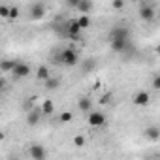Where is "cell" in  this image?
<instances>
[{"label":"cell","mask_w":160,"mask_h":160,"mask_svg":"<svg viewBox=\"0 0 160 160\" xmlns=\"http://www.w3.org/2000/svg\"><path fill=\"white\" fill-rule=\"evenodd\" d=\"M55 64H62V66H75L79 64V53L72 47L68 49H62L58 55H55Z\"/></svg>","instance_id":"6da1fadb"},{"label":"cell","mask_w":160,"mask_h":160,"mask_svg":"<svg viewBox=\"0 0 160 160\" xmlns=\"http://www.w3.org/2000/svg\"><path fill=\"white\" fill-rule=\"evenodd\" d=\"M81 25H79V21L77 19H70L68 21V25H66V36L72 40V42H75V40H79V34H81Z\"/></svg>","instance_id":"7a4b0ae2"},{"label":"cell","mask_w":160,"mask_h":160,"mask_svg":"<svg viewBox=\"0 0 160 160\" xmlns=\"http://www.w3.org/2000/svg\"><path fill=\"white\" fill-rule=\"evenodd\" d=\"M154 13H156L154 4H151V2H139V17H141V21H152Z\"/></svg>","instance_id":"3957f363"},{"label":"cell","mask_w":160,"mask_h":160,"mask_svg":"<svg viewBox=\"0 0 160 160\" xmlns=\"http://www.w3.org/2000/svg\"><path fill=\"white\" fill-rule=\"evenodd\" d=\"M45 12H47V8H45V4H42V2H34V4L28 6V17H30L32 21L42 19V17L45 15Z\"/></svg>","instance_id":"277c9868"},{"label":"cell","mask_w":160,"mask_h":160,"mask_svg":"<svg viewBox=\"0 0 160 160\" xmlns=\"http://www.w3.org/2000/svg\"><path fill=\"white\" fill-rule=\"evenodd\" d=\"M109 40L115 42V40H122V42H130V30L126 27H113L111 32H109Z\"/></svg>","instance_id":"5b68a950"},{"label":"cell","mask_w":160,"mask_h":160,"mask_svg":"<svg viewBox=\"0 0 160 160\" xmlns=\"http://www.w3.org/2000/svg\"><path fill=\"white\" fill-rule=\"evenodd\" d=\"M30 66L27 64V62H23V60H17V64H15V68H13V72H12V75L15 77V79H25V77H28L30 75Z\"/></svg>","instance_id":"8992f818"},{"label":"cell","mask_w":160,"mask_h":160,"mask_svg":"<svg viewBox=\"0 0 160 160\" xmlns=\"http://www.w3.org/2000/svg\"><path fill=\"white\" fill-rule=\"evenodd\" d=\"M87 122H89L91 126H94V128H100V126H106V122H108V117H106L102 111H91V113H89V119H87Z\"/></svg>","instance_id":"52a82bcc"},{"label":"cell","mask_w":160,"mask_h":160,"mask_svg":"<svg viewBox=\"0 0 160 160\" xmlns=\"http://www.w3.org/2000/svg\"><path fill=\"white\" fill-rule=\"evenodd\" d=\"M28 156L32 160H45L47 158V149L40 143H34V145L28 147Z\"/></svg>","instance_id":"ba28073f"},{"label":"cell","mask_w":160,"mask_h":160,"mask_svg":"<svg viewBox=\"0 0 160 160\" xmlns=\"http://www.w3.org/2000/svg\"><path fill=\"white\" fill-rule=\"evenodd\" d=\"M132 102H134V106H138V108H145V106H149V102H151V94H149L147 91H138V92L134 94Z\"/></svg>","instance_id":"9c48e42d"},{"label":"cell","mask_w":160,"mask_h":160,"mask_svg":"<svg viewBox=\"0 0 160 160\" xmlns=\"http://www.w3.org/2000/svg\"><path fill=\"white\" fill-rule=\"evenodd\" d=\"M75 10L81 13V15H89V13L94 10V2H91V0H77Z\"/></svg>","instance_id":"30bf717a"},{"label":"cell","mask_w":160,"mask_h":160,"mask_svg":"<svg viewBox=\"0 0 160 160\" xmlns=\"http://www.w3.org/2000/svg\"><path fill=\"white\" fill-rule=\"evenodd\" d=\"M42 117H43L42 109L34 108L32 111H28V113H27V124H28V126H36V124L42 121Z\"/></svg>","instance_id":"8fae6325"},{"label":"cell","mask_w":160,"mask_h":160,"mask_svg":"<svg viewBox=\"0 0 160 160\" xmlns=\"http://www.w3.org/2000/svg\"><path fill=\"white\" fill-rule=\"evenodd\" d=\"M143 136H145V139H149V141H158V139H160V128H158L156 124H151V126H147V128L143 130Z\"/></svg>","instance_id":"7c38bea8"},{"label":"cell","mask_w":160,"mask_h":160,"mask_svg":"<svg viewBox=\"0 0 160 160\" xmlns=\"http://www.w3.org/2000/svg\"><path fill=\"white\" fill-rule=\"evenodd\" d=\"M49 77H51L49 66H45V64H40V66H38V70H36V79H38V81H42V83H45Z\"/></svg>","instance_id":"4fadbf2b"},{"label":"cell","mask_w":160,"mask_h":160,"mask_svg":"<svg viewBox=\"0 0 160 160\" xmlns=\"http://www.w3.org/2000/svg\"><path fill=\"white\" fill-rule=\"evenodd\" d=\"M77 108H79V111H83V113H91V108H92L91 98L89 96H81L77 100Z\"/></svg>","instance_id":"5bb4252c"},{"label":"cell","mask_w":160,"mask_h":160,"mask_svg":"<svg viewBox=\"0 0 160 160\" xmlns=\"http://www.w3.org/2000/svg\"><path fill=\"white\" fill-rule=\"evenodd\" d=\"M128 45H130V42H122V40H115V42H111V51H115V53H122V51H126L128 49Z\"/></svg>","instance_id":"9a60e30c"},{"label":"cell","mask_w":160,"mask_h":160,"mask_svg":"<svg viewBox=\"0 0 160 160\" xmlns=\"http://www.w3.org/2000/svg\"><path fill=\"white\" fill-rule=\"evenodd\" d=\"M60 83H62V79L60 77H55V75H51L47 81L43 83L45 85V91H55L57 87H60Z\"/></svg>","instance_id":"2e32d148"},{"label":"cell","mask_w":160,"mask_h":160,"mask_svg":"<svg viewBox=\"0 0 160 160\" xmlns=\"http://www.w3.org/2000/svg\"><path fill=\"white\" fill-rule=\"evenodd\" d=\"M42 113L45 115V117H51L53 115V111H55V104L51 102V100H43V104H42Z\"/></svg>","instance_id":"e0dca14e"},{"label":"cell","mask_w":160,"mask_h":160,"mask_svg":"<svg viewBox=\"0 0 160 160\" xmlns=\"http://www.w3.org/2000/svg\"><path fill=\"white\" fill-rule=\"evenodd\" d=\"M15 64H17V60H2L0 62V72L2 73H12L13 72V68H15Z\"/></svg>","instance_id":"ac0fdd59"},{"label":"cell","mask_w":160,"mask_h":160,"mask_svg":"<svg viewBox=\"0 0 160 160\" xmlns=\"http://www.w3.org/2000/svg\"><path fill=\"white\" fill-rule=\"evenodd\" d=\"M77 21H79V25H81V28H83V30L91 27V17H89V15H79V17H77Z\"/></svg>","instance_id":"d6986e66"},{"label":"cell","mask_w":160,"mask_h":160,"mask_svg":"<svg viewBox=\"0 0 160 160\" xmlns=\"http://www.w3.org/2000/svg\"><path fill=\"white\" fill-rule=\"evenodd\" d=\"M96 68V62H94V58H87L85 62H83V72H92Z\"/></svg>","instance_id":"ffe728a7"},{"label":"cell","mask_w":160,"mask_h":160,"mask_svg":"<svg viewBox=\"0 0 160 160\" xmlns=\"http://www.w3.org/2000/svg\"><path fill=\"white\" fill-rule=\"evenodd\" d=\"M72 119H73V115H72L70 111H64V113H60V117H58V122H62V124H68V122H72Z\"/></svg>","instance_id":"44dd1931"},{"label":"cell","mask_w":160,"mask_h":160,"mask_svg":"<svg viewBox=\"0 0 160 160\" xmlns=\"http://www.w3.org/2000/svg\"><path fill=\"white\" fill-rule=\"evenodd\" d=\"M10 12H12V6L0 4V17H6V19H10Z\"/></svg>","instance_id":"7402d4cb"},{"label":"cell","mask_w":160,"mask_h":160,"mask_svg":"<svg viewBox=\"0 0 160 160\" xmlns=\"http://www.w3.org/2000/svg\"><path fill=\"white\" fill-rule=\"evenodd\" d=\"M73 145L75 147H83L85 145V136H75L73 138Z\"/></svg>","instance_id":"603a6c76"},{"label":"cell","mask_w":160,"mask_h":160,"mask_svg":"<svg viewBox=\"0 0 160 160\" xmlns=\"http://www.w3.org/2000/svg\"><path fill=\"white\" fill-rule=\"evenodd\" d=\"M152 89H154V91H160V73H156V75L152 77Z\"/></svg>","instance_id":"cb8c5ba5"},{"label":"cell","mask_w":160,"mask_h":160,"mask_svg":"<svg viewBox=\"0 0 160 160\" xmlns=\"http://www.w3.org/2000/svg\"><path fill=\"white\" fill-rule=\"evenodd\" d=\"M111 6H113L115 10H122V8H124V0H113Z\"/></svg>","instance_id":"d4e9b609"},{"label":"cell","mask_w":160,"mask_h":160,"mask_svg":"<svg viewBox=\"0 0 160 160\" xmlns=\"http://www.w3.org/2000/svg\"><path fill=\"white\" fill-rule=\"evenodd\" d=\"M19 17V8L17 6H12V12H10V19H17Z\"/></svg>","instance_id":"484cf974"},{"label":"cell","mask_w":160,"mask_h":160,"mask_svg":"<svg viewBox=\"0 0 160 160\" xmlns=\"http://www.w3.org/2000/svg\"><path fill=\"white\" fill-rule=\"evenodd\" d=\"M109 100H111V94H104V96H102V100H100V104H108Z\"/></svg>","instance_id":"4316f807"},{"label":"cell","mask_w":160,"mask_h":160,"mask_svg":"<svg viewBox=\"0 0 160 160\" xmlns=\"http://www.w3.org/2000/svg\"><path fill=\"white\" fill-rule=\"evenodd\" d=\"M0 89H2V91L6 89V79H4V77H2V79H0Z\"/></svg>","instance_id":"83f0119b"}]
</instances>
